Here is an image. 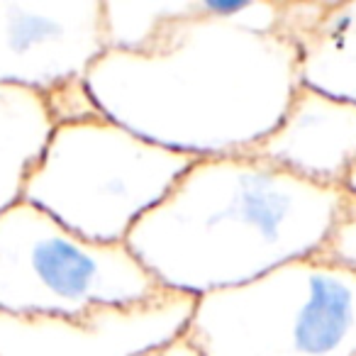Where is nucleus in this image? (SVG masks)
<instances>
[{
  "mask_svg": "<svg viewBox=\"0 0 356 356\" xmlns=\"http://www.w3.org/2000/svg\"><path fill=\"white\" fill-rule=\"evenodd\" d=\"M300 86L296 42L220 20L208 0L147 51H105L86 74L103 118L193 161L254 152Z\"/></svg>",
  "mask_w": 356,
  "mask_h": 356,
  "instance_id": "1",
  "label": "nucleus"
},
{
  "mask_svg": "<svg viewBox=\"0 0 356 356\" xmlns=\"http://www.w3.org/2000/svg\"><path fill=\"white\" fill-rule=\"evenodd\" d=\"M344 195L254 152L195 159L124 244L159 288L198 300L320 254Z\"/></svg>",
  "mask_w": 356,
  "mask_h": 356,
  "instance_id": "2",
  "label": "nucleus"
},
{
  "mask_svg": "<svg viewBox=\"0 0 356 356\" xmlns=\"http://www.w3.org/2000/svg\"><path fill=\"white\" fill-rule=\"evenodd\" d=\"M193 159L95 115L56 124L22 200L100 244H124L188 171Z\"/></svg>",
  "mask_w": 356,
  "mask_h": 356,
  "instance_id": "3",
  "label": "nucleus"
},
{
  "mask_svg": "<svg viewBox=\"0 0 356 356\" xmlns=\"http://www.w3.org/2000/svg\"><path fill=\"white\" fill-rule=\"evenodd\" d=\"M205 356H356V271L315 257L195 300Z\"/></svg>",
  "mask_w": 356,
  "mask_h": 356,
  "instance_id": "4",
  "label": "nucleus"
},
{
  "mask_svg": "<svg viewBox=\"0 0 356 356\" xmlns=\"http://www.w3.org/2000/svg\"><path fill=\"white\" fill-rule=\"evenodd\" d=\"M159 291L127 244L90 242L25 200L0 215V315L76 317Z\"/></svg>",
  "mask_w": 356,
  "mask_h": 356,
  "instance_id": "5",
  "label": "nucleus"
},
{
  "mask_svg": "<svg viewBox=\"0 0 356 356\" xmlns=\"http://www.w3.org/2000/svg\"><path fill=\"white\" fill-rule=\"evenodd\" d=\"M103 54V0H0V86L49 95Z\"/></svg>",
  "mask_w": 356,
  "mask_h": 356,
  "instance_id": "6",
  "label": "nucleus"
},
{
  "mask_svg": "<svg viewBox=\"0 0 356 356\" xmlns=\"http://www.w3.org/2000/svg\"><path fill=\"white\" fill-rule=\"evenodd\" d=\"M193 310L195 298L159 291L76 317L0 315V356H142L186 334Z\"/></svg>",
  "mask_w": 356,
  "mask_h": 356,
  "instance_id": "7",
  "label": "nucleus"
},
{
  "mask_svg": "<svg viewBox=\"0 0 356 356\" xmlns=\"http://www.w3.org/2000/svg\"><path fill=\"white\" fill-rule=\"evenodd\" d=\"M254 154L310 184L346 191L356 171V105L300 86Z\"/></svg>",
  "mask_w": 356,
  "mask_h": 356,
  "instance_id": "8",
  "label": "nucleus"
},
{
  "mask_svg": "<svg viewBox=\"0 0 356 356\" xmlns=\"http://www.w3.org/2000/svg\"><path fill=\"white\" fill-rule=\"evenodd\" d=\"M300 83L356 105V0H322L296 35Z\"/></svg>",
  "mask_w": 356,
  "mask_h": 356,
  "instance_id": "9",
  "label": "nucleus"
},
{
  "mask_svg": "<svg viewBox=\"0 0 356 356\" xmlns=\"http://www.w3.org/2000/svg\"><path fill=\"white\" fill-rule=\"evenodd\" d=\"M54 127L44 95L0 86V215L22 200Z\"/></svg>",
  "mask_w": 356,
  "mask_h": 356,
  "instance_id": "10",
  "label": "nucleus"
},
{
  "mask_svg": "<svg viewBox=\"0 0 356 356\" xmlns=\"http://www.w3.org/2000/svg\"><path fill=\"white\" fill-rule=\"evenodd\" d=\"M193 8L195 0H103L105 51H147L163 27Z\"/></svg>",
  "mask_w": 356,
  "mask_h": 356,
  "instance_id": "11",
  "label": "nucleus"
},
{
  "mask_svg": "<svg viewBox=\"0 0 356 356\" xmlns=\"http://www.w3.org/2000/svg\"><path fill=\"white\" fill-rule=\"evenodd\" d=\"M320 257L356 271V193L346 191L339 218H337L334 229H332L327 244L322 247Z\"/></svg>",
  "mask_w": 356,
  "mask_h": 356,
  "instance_id": "12",
  "label": "nucleus"
},
{
  "mask_svg": "<svg viewBox=\"0 0 356 356\" xmlns=\"http://www.w3.org/2000/svg\"><path fill=\"white\" fill-rule=\"evenodd\" d=\"M44 98L56 124L79 122V120H88V118L100 115L93 98H90L88 88H86V79L74 81V83H69V86H61V88H56L54 93L44 95Z\"/></svg>",
  "mask_w": 356,
  "mask_h": 356,
  "instance_id": "13",
  "label": "nucleus"
},
{
  "mask_svg": "<svg viewBox=\"0 0 356 356\" xmlns=\"http://www.w3.org/2000/svg\"><path fill=\"white\" fill-rule=\"evenodd\" d=\"M142 356H205V354L193 344V339H191L188 334H181V337H176V339L166 341V344L156 346V349L147 351V354H142Z\"/></svg>",
  "mask_w": 356,
  "mask_h": 356,
  "instance_id": "14",
  "label": "nucleus"
},
{
  "mask_svg": "<svg viewBox=\"0 0 356 356\" xmlns=\"http://www.w3.org/2000/svg\"><path fill=\"white\" fill-rule=\"evenodd\" d=\"M346 191H349V193H356V171H354V176L349 178V184H346Z\"/></svg>",
  "mask_w": 356,
  "mask_h": 356,
  "instance_id": "15",
  "label": "nucleus"
}]
</instances>
